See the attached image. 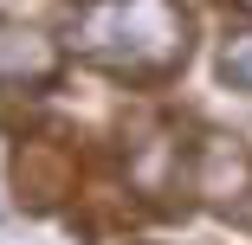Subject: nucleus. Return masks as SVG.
Returning <instances> with one entry per match:
<instances>
[{"label":"nucleus","instance_id":"1","mask_svg":"<svg viewBox=\"0 0 252 245\" xmlns=\"http://www.w3.org/2000/svg\"><path fill=\"white\" fill-rule=\"evenodd\" d=\"M188 7L181 0H84L65 26V45L129 84H162L188 65Z\"/></svg>","mask_w":252,"mask_h":245},{"label":"nucleus","instance_id":"2","mask_svg":"<svg viewBox=\"0 0 252 245\" xmlns=\"http://www.w3.org/2000/svg\"><path fill=\"white\" fill-rule=\"evenodd\" d=\"M188 187L207 207H239L252 193V155L239 136H200L188 149Z\"/></svg>","mask_w":252,"mask_h":245},{"label":"nucleus","instance_id":"3","mask_svg":"<svg viewBox=\"0 0 252 245\" xmlns=\"http://www.w3.org/2000/svg\"><path fill=\"white\" fill-rule=\"evenodd\" d=\"M13 187L32 207H59L78 187V155L65 149V142H26V149L13 155Z\"/></svg>","mask_w":252,"mask_h":245},{"label":"nucleus","instance_id":"4","mask_svg":"<svg viewBox=\"0 0 252 245\" xmlns=\"http://www.w3.org/2000/svg\"><path fill=\"white\" fill-rule=\"evenodd\" d=\"M52 71H59V45L45 32H20V26L0 32V84H7V90L52 84Z\"/></svg>","mask_w":252,"mask_h":245},{"label":"nucleus","instance_id":"5","mask_svg":"<svg viewBox=\"0 0 252 245\" xmlns=\"http://www.w3.org/2000/svg\"><path fill=\"white\" fill-rule=\"evenodd\" d=\"M220 71H226V84L252 90V32H233V39H226V52H220Z\"/></svg>","mask_w":252,"mask_h":245},{"label":"nucleus","instance_id":"6","mask_svg":"<svg viewBox=\"0 0 252 245\" xmlns=\"http://www.w3.org/2000/svg\"><path fill=\"white\" fill-rule=\"evenodd\" d=\"M239 7H252V0H239Z\"/></svg>","mask_w":252,"mask_h":245}]
</instances>
